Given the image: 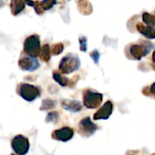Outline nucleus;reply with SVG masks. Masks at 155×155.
I'll list each match as a JSON object with an SVG mask.
<instances>
[{"instance_id":"f257e3e1","label":"nucleus","mask_w":155,"mask_h":155,"mask_svg":"<svg viewBox=\"0 0 155 155\" xmlns=\"http://www.w3.org/2000/svg\"><path fill=\"white\" fill-rule=\"evenodd\" d=\"M154 45L150 41L140 40L127 46V57L134 60H141L151 53Z\"/></svg>"},{"instance_id":"f03ea898","label":"nucleus","mask_w":155,"mask_h":155,"mask_svg":"<svg viewBox=\"0 0 155 155\" xmlns=\"http://www.w3.org/2000/svg\"><path fill=\"white\" fill-rule=\"evenodd\" d=\"M81 62L78 55L68 53L64 56L59 63L58 69L61 74H69L80 69Z\"/></svg>"},{"instance_id":"7ed1b4c3","label":"nucleus","mask_w":155,"mask_h":155,"mask_svg":"<svg viewBox=\"0 0 155 155\" xmlns=\"http://www.w3.org/2000/svg\"><path fill=\"white\" fill-rule=\"evenodd\" d=\"M16 92L27 102H33L41 96L39 87L28 83H21L17 86Z\"/></svg>"},{"instance_id":"20e7f679","label":"nucleus","mask_w":155,"mask_h":155,"mask_svg":"<svg viewBox=\"0 0 155 155\" xmlns=\"http://www.w3.org/2000/svg\"><path fill=\"white\" fill-rule=\"evenodd\" d=\"M41 50L40 37L37 34H33L26 38L24 43V53L32 57L39 56Z\"/></svg>"},{"instance_id":"39448f33","label":"nucleus","mask_w":155,"mask_h":155,"mask_svg":"<svg viewBox=\"0 0 155 155\" xmlns=\"http://www.w3.org/2000/svg\"><path fill=\"white\" fill-rule=\"evenodd\" d=\"M103 95L97 91L86 89L83 91V106L88 109H96L101 105Z\"/></svg>"},{"instance_id":"423d86ee","label":"nucleus","mask_w":155,"mask_h":155,"mask_svg":"<svg viewBox=\"0 0 155 155\" xmlns=\"http://www.w3.org/2000/svg\"><path fill=\"white\" fill-rule=\"evenodd\" d=\"M11 145L17 155H26L30 150V141L27 137L23 135H18L14 137Z\"/></svg>"},{"instance_id":"0eeeda50","label":"nucleus","mask_w":155,"mask_h":155,"mask_svg":"<svg viewBox=\"0 0 155 155\" xmlns=\"http://www.w3.org/2000/svg\"><path fill=\"white\" fill-rule=\"evenodd\" d=\"M98 129V126L95 123L91 120L90 117L87 116L85 117L84 119L81 120L79 122L78 131L79 133L83 137H88L92 136V135L95 133L97 130Z\"/></svg>"},{"instance_id":"6e6552de","label":"nucleus","mask_w":155,"mask_h":155,"mask_svg":"<svg viewBox=\"0 0 155 155\" xmlns=\"http://www.w3.org/2000/svg\"><path fill=\"white\" fill-rule=\"evenodd\" d=\"M18 65L22 71H33L39 68V62L36 57H32L26 55L19 59Z\"/></svg>"},{"instance_id":"1a4fd4ad","label":"nucleus","mask_w":155,"mask_h":155,"mask_svg":"<svg viewBox=\"0 0 155 155\" xmlns=\"http://www.w3.org/2000/svg\"><path fill=\"white\" fill-rule=\"evenodd\" d=\"M74 135V131L72 128L64 126V127L53 131L52 133H51V138L54 140H57V141L67 142V141L72 139Z\"/></svg>"},{"instance_id":"9d476101","label":"nucleus","mask_w":155,"mask_h":155,"mask_svg":"<svg viewBox=\"0 0 155 155\" xmlns=\"http://www.w3.org/2000/svg\"><path fill=\"white\" fill-rule=\"evenodd\" d=\"M114 105L111 101L105 102L101 107L97 111L94 115L93 119L94 120H99V119H108L110 116L111 115L112 112H113Z\"/></svg>"},{"instance_id":"9b49d317","label":"nucleus","mask_w":155,"mask_h":155,"mask_svg":"<svg viewBox=\"0 0 155 155\" xmlns=\"http://www.w3.org/2000/svg\"><path fill=\"white\" fill-rule=\"evenodd\" d=\"M61 106L64 109L71 112H74V113L80 112L83 109V104L79 100L63 99L61 100Z\"/></svg>"},{"instance_id":"f8f14e48","label":"nucleus","mask_w":155,"mask_h":155,"mask_svg":"<svg viewBox=\"0 0 155 155\" xmlns=\"http://www.w3.org/2000/svg\"><path fill=\"white\" fill-rule=\"evenodd\" d=\"M136 30L139 33L146 37L147 39H155V28L145 25L142 22H138L136 25Z\"/></svg>"},{"instance_id":"ddd939ff","label":"nucleus","mask_w":155,"mask_h":155,"mask_svg":"<svg viewBox=\"0 0 155 155\" xmlns=\"http://www.w3.org/2000/svg\"><path fill=\"white\" fill-rule=\"evenodd\" d=\"M26 5L24 0H11V12L14 16H17L24 10Z\"/></svg>"},{"instance_id":"4468645a","label":"nucleus","mask_w":155,"mask_h":155,"mask_svg":"<svg viewBox=\"0 0 155 155\" xmlns=\"http://www.w3.org/2000/svg\"><path fill=\"white\" fill-rule=\"evenodd\" d=\"M79 12L84 15H89L92 14V5L88 0H75Z\"/></svg>"},{"instance_id":"2eb2a0df","label":"nucleus","mask_w":155,"mask_h":155,"mask_svg":"<svg viewBox=\"0 0 155 155\" xmlns=\"http://www.w3.org/2000/svg\"><path fill=\"white\" fill-rule=\"evenodd\" d=\"M52 77L54 78V80L57 83H58L61 86L65 87L68 86L69 84V78H68L67 77H64L63 75V74L60 72V71H54L52 73Z\"/></svg>"},{"instance_id":"dca6fc26","label":"nucleus","mask_w":155,"mask_h":155,"mask_svg":"<svg viewBox=\"0 0 155 155\" xmlns=\"http://www.w3.org/2000/svg\"><path fill=\"white\" fill-rule=\"evenodd\" d=\"M39 56L42 62H49L50 59H51V53H50V46L48 44H45L43 46L41 47V50Z\"/></svg>"},{"instance_id":"f3484780","label":"nucleus","mask_w":155,"mask_h":155,"mask_svg":"<svg viewBox=\"0 0 155 155\" xmlns=\"http://www.w3.org/2000/svg\"><path fill=\"white\" fill-rule=\"evenodd\" d=\"M142 18L143 24L155 28V15H151V14L148 13V12H144L142 14Z\"/></svg>"},{"instance_id":"a211bd4d","label":"nucleus","mask_w":155,"mask_h":155,"mask_svg":"<svg viewBox=\"0 0 155 155\" xmlns=\"http://www.w3.org/2000/svg\"><path fill=\"white\" fill-rule=\"evenodd\" d=\"M57 106V101L52 99H45L42 100L39 109L40 110H48V109H54Z\"/></svg>"},{"instance_id":"6ab92c4d","label":"nucleus","mask_w":155,"mask_h":155,"mask_svg":"<svg viewBox=\"0 0 155 155\" xmlns=\"http://www.w3.org/2000/svg\"><path fill=\"white\" fill-rule=\"evenodd\" d=\"M64 45L61 43H55L52 44L50 47V53L51 55L53 56H57V55L61 54L64 50Z\"/></svg>"},{"instance_id":"aec40b11","label":"nucleus","mask_w":155,"mask_h":155,"mask_svg":"<svg viewBox=\"0 0 155 155\" xmlns=\"http://www.w3.org/2000/svg\"><path fill=\"white\" fill-rule=\"evenodd\" d=\"M59 120V114L56 111L50 112L47 114L46 118H45V122H53L56 123Z\"/></svg>"},{"instance_id":"412c9836","label":"nucleus","mask_w":155,"mask_h":155,"mask_svg":"<svg viewBox=\"0 0 155 155\" xmlns=\"http://www.w3.org/2000/svg\"><path fill=\"white\" fill-rule=\"evenodd\" d=\"M57 3V0H42L41 1V5H42V9L44 12L48 11L51 9H52Z\"/></svg>"},{"instance_id":"4be33fe9","label":"nucleus","mask_w":155,"mask_h":155,"mask_svg":"<svg viewBox=\"0 0 155 155\" xmlns=\"http://www.w3.org/2000/svg\"><path fill=\"white\" fill-rule=\"evenodd\" d=\"M87 38L85 36H81L79 37V43H80V50L82 52L87 51Z\"/></svg>"},{"instance_id":"5701e85b","label":"nucleus","mask_w":155,"mask_h":155,"mask_svg":"<svg viewBox=\"0 0 155 155\" xmlns=\"http://www.w3.org/2000/svg\"><path fill=\"white\" fill-rule=\"evenodd\" d=\"M89 56H90V57L92 58V59L93 60L94 63L96 64V65H98V63H99V59H100L99 52H98L97 50H95L89 53Z\"/></svg>"},{"instance_id":"b1692460","label":"nucleus","mask_w":155,"mask_h":155,"mask_svg":"<svg viewBox=\"0 0 155 155\" xmlns=\"http://www.w3.org/2000/svg\"><path fill=\"white\" fill-rule=\"evenodd\" d=\"M33 8H34V10L36 12V13L39 15H42L44 14V10L42 9V5H41V1H36L34 2V5H33Z\"/></svg>"},{"instance_id":"393cba45","label":"nucleus","mask_w":155,"mask_h":155,"mask_svg":"<svg viewBox=\"0 0 155 155\" xmlns=\"http://www.w3.org/2000/svg\"><path fill=\"white\" fill-rule=\"evenodd\" d=\"M149 93L151 94H152V95L155 96V82H154V83L149 87Z\"/></svg>"},{"instance_id":"a878e982","label":"nucleus","mask_w":155,"mask_h":155,"mask_svg":"<svg viewBox=\"0 0 155 155\" xmlns=\"http://www.w3.org/2000/svg\"><path fill=\"white\" fill-rule=\"evenodd\" d=\"M24 2H25L26 4L29 6L33 7V5H34V2H33V0H24Z\"/></svg>"},{"instance_id":"bb28decb","label":"nucleus","mask_w":155,"mask_h":155,"mask_svg":"<svg viewBox=\"0 0 155 155\" xmlns=\"http://www.w3.org/2000/svg\"><path fill=\"white\" fill-rule=\"evenodd\" d=\"M151 59H152L153 64H155V50H154V52H153L152 56H151Z\"/></svg>"},{"instance_id":"cd10ccee","label":"nucleus","mask_w":155,"mask_h":155,"mask_svg":"<svg viewBox=\"0 0 155 155\" xmlns=\"http://www.w3.org/2000/svg\"><path fill=\"white\" fill-rule=\"evenodd\" d=\"M152 68H153V69L155 71V64H152Z\"/></svg>"},{"instance_id":"c85d7f7f","label":"nucleus","mask_w":155,"mask_h":155,"mask_svg":"<svg viewBox=\"0 0 155 155\" xmlns=\"http://www.w3.org/2000/svg\"><path fill=\"white\" fill-rule=\"evenodd\" d=\"M11 155H17V154H14V153H12V154H11Z\"/></svg>"}]
</instances>
